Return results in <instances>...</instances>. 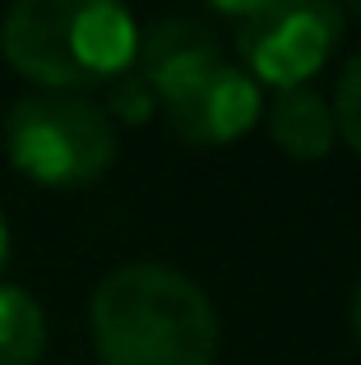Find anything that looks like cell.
I'll use <instances>...</instances> for the list:
<instances>
[{
  "label": "cell",
  "instance_id": "obj_2",
  "mask_svg": "<svg viewBox=\"0 0 361 365\" xmlns=\"http://www.w3.org/2000/svg\"><path fill=\"white\" fill-rule=\"evenodd\" d=\"M0 51L24 79L74 93L135 70L139 28L107 0H19L0 24Z\"/></svg>",
  "mask_w": 361,
  "mask_h": 365
},
{
  "label": "cell",
  "instance_id": "obj_4",
  "mask_svg": "<svg viewBox=\"0 0 361 365\" xmlns=\"http://www.w3.org/2000/svg\"><path fill=\"white\" fill-rule=\"evenodd\" d=\"M343 37V9L325 0H264L241 5V46L245 74L273 83V88H306L310 74L325 70Z\"/></svg>",
  "mask_w": 361,
  "mask_h": 365
},
{
  "label": "cell",
  "instance_id": "obj_1",
  "mask_svg": "<svg viewBox=\"0 0 361 365\" xmlns=\"http://www.w3.org/2000/svg\"><path fill=\"white\" fill-rule=\"evenodd\" d=\"M102 365H213L218 310L204 287L167 264H121L88 305Z\"/></svg>",
  "mask_w": 361,
  "mask_h": 365
},
{
  "label": "cell",
  "instance_id": "obj_10",
  "mask_svg": "<svg viewBox=\"0 0 361 365\" xmlns=\"http://www.w3.org/2000/svg\"><path fill=\"white\" fill-rule=\"evenodd\" d=\"M153 107H158V98H153V88L139 79V70H126V74H116V79L107 83V111L111 116L139 125V120L153 116Z\"/></svg>",
  "mask_w": 361,
  "mask_h": 365
},
{
  "label": "cell",
  "instance_id": "obj_9",
  "mask_svg": "<svg viewBox=\"0 0 361 365\" xmlns=\"http://www.w3.org/2000/svg\"><path fill=\"white\" fill-rule=\"evenodd\" d=\"M329 111H334L338 139L361 158V51L347 61L343 79H338V93H334V107H329Z\"/></svg>",
  "mask_w": 361,
  "mask_h": 365
},
{
  "label": "cell",
  "instance_id": "obj_8",
  "mask_svg": "<svg viewBox=\"0 0 361 365\" xmlns=\"http://www.w3.org/2000/svg\"><path fill=\"white\" fill-rule=\"evenodd\" d=\"M46 347V314L24 287H0V365H37Z\"/></svg>",
  "mask_w": 361,
  "mask_h": 365
},
{
  "label": "cell",
  "instance_id": "obj_6",
  "mask_svg": "<svg viewBox=\"0 0 361 365\" xmlns=\"http://www.w3.org/2000/svg\"><path fill=\"white\" fill-rule=\"evenodd\" d=\"M218 65H227L223 42L199 19H158L148 33H139L135 70L163 107L176 102L180 93H190L199 79H208Z\"/></svg>",
  "mask_w": 361,
  "mask_h": 365
},
{
  "label": "cell",
  "instance_id": "obj_7",
  "mask_svg": "<svg viewBox=\"0 0 361 365\" xmlns=\"http://www.w3.org/2000/svg\"><path fill=\"white\" fill-rule=\"evenodd\" d=\"M264 125H269V139L297 162H320L338 139L334 111H329V102L310 83L306 88H283L264 107Z\"/></svg>",
  "mask_w": 361,
  "mask_h": 365
},
{
  "label": "cell",
  "instance_id": "obj_3",
  "mask_svg": "<svg viewBox=\"0 0 361 365\" xmlns=\"http://www.w3.org/2000/svg\"><path fill=\"white\" fill-rule=\"evenodd\" d=\"M9 162L51 190L93 185L116 162V125L79 93H37L14 102L5 120Z\"/></svg>",
  "mask_w": 361,
  "mask_h": 365
},
{
  "label": "cell",
  "instance_id": "obj_11",
  "mask_svg": "<svg viewBox=\"0 0 361 365\" xmlns=\"http://www.w3.org/2000/svg\"><path fill=\"white\" fill-rule=\"evenodd\" d=\"M352 333H357V342H361V287H357V296H352Z\"/></svg>",
  "mask_w": 361,
  "mask_h": 365
},
{
  "label": "cell",
  "instance_id": "obj_12",
  "mask_svg": "<svg viewBox=\"0 0 361 365\" xmlns=\"http://www.w3.org/2000/svg\"><path fill=\"white\" fill-rule=\"evenodd\" d=\"M5 250H9V232H5V217H0V264H5Z\"/></svg>",
  "mask_w": 361,
  "mask_h": 365
},
{
  "label": "cell",
  "instance_id": "obj_5",
  "mask_svg": "<svg viewBox=\"0 0 361 365\" xmlns=\"http://www.w3.org/2000/svg\"><path fill=\"white\" fill-rule=\"evenodd\" d=\"M260 83L241 70V65H218L208 79H199L190 93L167 102V120L185 143L213 148V143H232L260 120Z\"/></svg>",
  "mask_w": 361,
  "mask_h": 365
}]
</instances>
